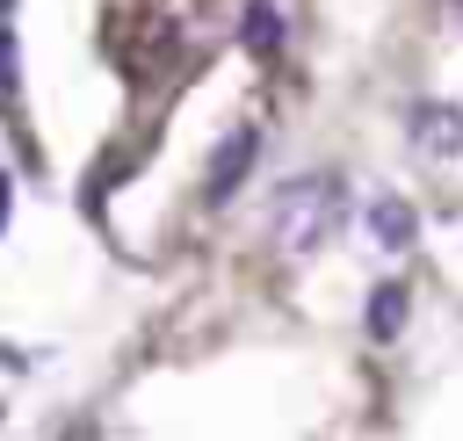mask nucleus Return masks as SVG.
I'll list each match as a JSON object with an SVG mask.
<instances>
[{"label":"nucleus","mask_w":463,"mask_h":441,"mask_svg":"<svg viewBox=\"0 0 463 441\" xmlns=\"http://www.w3.org/2000/svg\"><path fill=\"white\" fill-rule=\"evenodd\" d=\"M405 311H412L405 282H376V296H369V340H398L405 333Z\"/></svg>","instance_id":"6"},{"label":"nucleus","mask_w":463,"mask_h":441,"mask_svg":"<svg viewBox=\"0 0 463 441\" xmlns=\"http://www.w3.org/2000/svg\"><path fill=\"white\" fill-rule=\"evenodd\" d=\"M7 217H14V181L0 174V231H7Z\"/></svg>","instance_id":"8"},{"label":"nucleus","mask_w":463,"mask_h":441,"mask_svg":"<svg viewBox=\"0 0 463 441\" xmlns=\"http://www.w3.org/2000/svg\"><path fill=\"white\" fill-rule=\"evenodd\" d=\"M282 29H289V14H282L275 0H246V22H239V43H246L253 58H275V51H282Z\"/></svg>","instance_id":"4"},{"label":"nucleus","mask_w":463,"mask_h":441,"mask_svg":"<svg viewBox=\"0 0 463 441\" xmlns=\"http://www.w3.org/2000/svg\"><path fill=\"white\" fill-rule=\"evenodd\" d=\"M14 80H22V72H14V36H7V29H0V87H7V94H14Z\"/></svg>","instance_id":"7"},{"label":"nucleus","mask_w":463,"mask_h":441,"mask_svg":"<svg viewBox=\"0 0 463 441\" xmlns=\"http://www.w3.org/2000/svg\"><path fill=\"white\" fill-rule=\"evenodd\" d=\"M405 137H412V152H427V159H456V152H463V108H456V101H412V108H405Z\"/></svg>","instance_id":"2"},{"label":"nucleus","mask_w":463,"mask_h":441,"mask_svg":"<svg viewBox=\"0 0 463 441\" xmlns=\"http://www.w3.org/2000/svg\"><path fill=\"white\" fill-rule=\"evenodd\" d=\"M340 210H347L340 174H297V181H282V188H275V210H268L275 246H289V253L326 246V231L340 224Z\"/></svg>","instance_id":"1"},{"label":"nucleus","mask_w":463,"mask_h":441,"mask_svg":"<svg viewBox=\"0 0 463 441\" xmlns=\"http://www.w3.org/2000/svg\"><path fill=\"white\" fill-rule=\"evenodd\" d=\"M253 152H260V130H246V123H239V130H232V137L217 145V159H210V195H217V202H224V195H232V188L246 181Z\"/></svg>","instance_id":"3"},{"label":"nucleus","mask_w":463,"mask_h":441,"mask_svg":"<svg viewBox=\"0 0 463 441\" xmlns=\"http://www.w3.org/2000/svg\"><path fill=\"white\" fill-rule=\"evenodd\" d=\"M369 231H376V246H383V253H405V246H412V231H420V217H412L398 195H376V202H369Z\"/></svg>","instance_id":"5"},{"label":"nucleus","mask_w":463,"mask_h":441,"mask_svg":"<svg viewBox=\"0 0 463 441\" xmlns=\"http://www.w3.org/2000/svg\"><path fill=\"white\" fill-rule=\"evenodd\" d=\"M456 7H463V0H456Z\"/></svg>","instance_id":"9"}]
</instances>
